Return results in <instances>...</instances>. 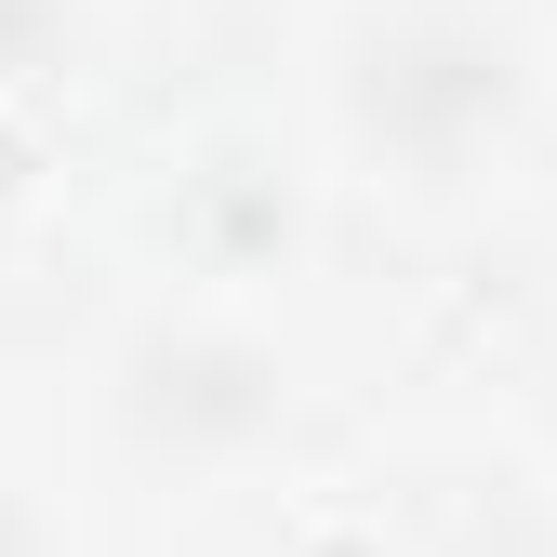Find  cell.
I'll list each match as a JSON object with an SVG mask.
<instances>
[{
	"label": "cell",
	"mask_w": 557,
	"mask_h": 557,
	"mask_svg": "<svg viewBox=\"0 0 557 557\" xmlns=\"http://www.w3.org/2000/svg\"><path fill=\"white\" fill-rule=\"evenodd\" d=\"M505 107H518V53L492 27H451V14H411V27H385L345 66V120H359L372 147L425 160V173H451Z\"/></svg>",
	"instance_id": "6da1fadb"
},
{
	"label": "cell",
	"mask_w": 557,
	"mask_h": 557,
	"mask_svg": "<svg viewBox=\"0 0 557 557\" xmlns=\"http://www.w3.org/2000/svg\"><path fill=\"white\" fill-rule=\"evenodd\" d=\"M0 557H40V518H27L14 492H0Z\"/></svg>",
	"instance_id": "3957f363"
},
{
	"label": "cell",
	"mask_w": 557,
	"mask_h": 557,
	"mask_svg": "<svg viewBox=\"0 0 557 557\" xmlns=\"http://www.w3.org/2000/svg\"><path fill=\"white\" fill-rule=\"evenodd\" d=\"M120 411L160 451H239V438H265V411H278V359L239 345V332L160 319L147 345H133V372H120Z\"/></svg>",
	"instance_id": "7a4b0ae2"
}]
</instances>
